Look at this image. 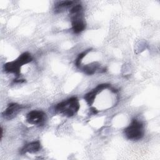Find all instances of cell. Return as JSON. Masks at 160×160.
Wrapping results in <instances>:
<instances>
[{
    "label": "cell",
    "mask_w": 160,
    "mask_h": 160,
    "mask_svg": "<svg viewBox=\"0 0 160 160\" xmlns=\"http://www.w3.org/2000/svg\"><path fill=\"white\" fill-rule=\"evenodd\" d=\"M32 61V57L31 54L28 52H24L16 60L5 63L3 66V70L7 73H12L19 76L21 72V67Z\"/></svg>",
    "instance_id": "1"
},
{
    "label": "cell",
    "mask_w": 160,
    "mask_h": 160,
    "mask_svg": "<svg viewBox=\"0 0 160 160\" xmlns=\"http://www.w3.org/2000/svg\"><path fill=\"white\" fill-rule=\"evenodd\" d=\"M71 18V24L73 32L79 34L86 28V22L83 18V8L81 4L74 6L69 11Z\"/></svg>",
    "instance_id": "2"
},
{
    "label": "cell",
    "mask_w": 160,
    "mask_h": 160,
    "mask_svg": "<svg viewBox=\"0 0 160 160\" xmlns=\"http://www.w3.org/2000/svg\"><path fill=\"white\" fill-rule=\"evenodd\" d=\"M80 108L79 101L76 97H71L66 101L58 103L55 109L57 111L67 117L74 116Z\"/></svg>",
    "instance_id": "3"
},
{
    "label": "cell",
    "mask_w": 160,
    "mask_h": 160,
    "mask_svg": "<svg viewBox=\"0 0 160 160\" xmlns=\"http://www.w3.org/2000/svg\"><path fill=\"white\" fill-rule=\"evenodd\" d=\"M123 133L126 139L129 140H140L144 135V125L140 121L134 119L129 125L124 129Z\"/></svg>",
    "instance_id": "4"
},
{
    "label": "cell",
    "mask_w": 160,
    "mask_h": 160,
    "mask_svg": "<svg viewBox=\"0 0 160 160\" xmlns=\"http://www.w3.org/2000/svg\"><path fill=\"white\" fill-rule=\"evenodd\" d=\"M26 119L29 124L42 126L46 120V114L43 111L33 110L27 114Z\"/></svg>",
    "instance_id": "5"
},
{
    "label": "cell",
    "mask_w": 160,
    "mask_h": 160,
    "mask_svg": "<svg viewBox=\"0 0 160 160\" xmlns=\"http://www.w3.org/2000/svg\"><path fill=\"white\" fill-rule=\"evenodd\" d=\"M23 108V106L16 102H12L8 104L6 109L2 112V116L7 119L11 120L14 118L17 114Z\"/></svg>",
    "instance_id": "6"
},
{
    "label": "cell",
    "mask_w": 160,
    "mask_h": 160,
    "mask_svg": "<svg viewBox=\"0 0 160 160\" xmlns=\"http://www.w3.org/2000/svg\"><path fill=\"white\" fill-rule=\"evenodd\" d=\"M82 71L88 75H92L97 71L98 72H105L106 69L102 68L100 64L97 62H93L92 63L83 66L81 68Z\"/></svg>",
    "instance_id": "7"
},
{
    "label": "cell",
    "mask_w": 160,
    "mask_h": 160,
    "mask_svg": "<svg viewBox=\"0 0 160 160\" xmlns=\"http://www.w3.org/2000/svg\"><path fill=\"white\" fill-rule=\"evenodd\" d=\"M41 149V145L39 141H32L25 144L21 149L20 153L24 154L27 152L35 153L38 152Z\"/></svg>",
    "instance_id": "8"
},
{
    "label": "cell",
    "mask_w": 160,
    "mask_h": 160,
    "mask_svg": "<svg viewBox=\"0 0 160 160\" xmlns=\"http://www.w3.org/2000/svg\"><path fill=\"white\" fill-rule=\"evenodd\" d=\"M74 1H60L57 2L54 4V11L55 13H59L62 12L66 9L70 8Z\"/></svg>",
    "instance_id": "9"
},
{
    "label": "cell",
    "mask_w": 160,
    "mask_h": 160,
    "mask_svg": "<svg viewBox=\"0 0 160 160\" xmlns=\"http://www.w3.org/2000/svg\"><path fill=\"white\" fill-rule=\"evenodd\" d=\"M97 94H98L97 92H96L94 89H92L91 91L88 92L84 95V99L89 106H91L94 103V101L95 100V98Z\"/></svg>",
    "instance_id": "10"
},
{
    "label": "cell",
    "mask_w": 160,
    "mask_h": 160,
    "mask_svg": "<svg viewBox=\"0 0 160 160\" xmlns=\"http://www.w3.org/2000/svg\"><path fill=\"white\" fill-rule=\"evenodd\" d=\"M91 51V49H86V50L84 51L83 52H81L78 54V57H77V58L76 59V61H75V65L77 68H79L81 66V64L82 59Z\"/></svg>",
    "instance_id": "11"
},
{
    "label": "cell",
    "mask_w": 160,
    "mask_h": 160,
    "mask_svg": "<svg viewBox=\"0 0 160 160\" xmlns=\"http://www.w3.org/2000/svg\"><path fill=\"white\" fill-rule=\"evenodd\" d=\"M110 85L109 84H106V83H104V84H98L94 89H93L96 92H97V93L98 94L99 92H101L102 90L107 89L108 88H109Z\"/></svg>",
    "instance_id": "12"
},
{
    "label": "cell",
    "mask_w": 160,
    "mask_h": 160,
    "mask_svg": "<svg viewBox=\"0 0 160 160\" xmlns=\"http://www.w3.org/2000/svg\"><path fill=\"white\" fill-rule=\"evenodd\" d=\"M24 82H26L25 79H14L12 82L13 83H23Z\"/></svg>",
    "instance_id": "13"
},
{
    "label": "cell",
    "mask_w": 160,
    "mask_h": 160,
    "mask_svg": "<svg viewBox=\"0 0 160 160\" xmlns=\"http://www.w3.org/2000/svg\"><path fill=\"white\" fill-rule=\"evenodd\" d=\"M90 111L91 112V113L92 114H96L98 113V110L95 108H93V107H91L90 108Z\"/></svg>",
    "instance_id": "14"
},
{
    "label": "cell",
    "mask_w": 160,
    "mask_h": 160,
    "mask_svg": "<svg viewBox=\"0 0 160 160\" xmlns=\"http://www.w3.org/2000/svg\"><path fill=\"white\" fill-rule=\"evenodd\" d=\"M2 136H3V129L2 127H1V139L2 138Z\"/></svg>",
    "instance_id": "15"
}]
</instances>
